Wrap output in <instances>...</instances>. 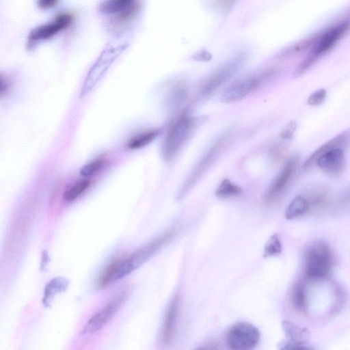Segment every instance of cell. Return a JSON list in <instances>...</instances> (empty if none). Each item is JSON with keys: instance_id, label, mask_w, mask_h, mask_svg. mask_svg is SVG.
I'll return each mask as SVG.
<instances>
[{"instance_id": "obj_22", "label": "cell", "mask_w": 350, "mask_h": 350, "mask_svg": "<svg viewBox=\"0 0 350 350\" xmlns=\"http://www.w3.org/2000/svg\"><path fill=\"white\" fill-rule=\"evenodd\" d=\"M161 130L158 129H150L142 132L132 139L128 143V148L130 149H139L150 144L160 134Z\"/></svg>"}, {"instance_id": "obj_1", "label": "cell", "mask_w": 350, "mask_h": 350, "mask_svg": "<svg viewBox=\"0 0 350 350\" xmlns=\"http://www.w3.org/2000/svg\"><path fill=\"white\" fill-rule=\"evenodd\" d=\"M172 236L173 232L168 231L139 248L129 257L118 258L113 261L100 274L96 283L97 286L105 287L109 283L132 273L154 256Z\"/></svg>"}, {"instance_id": "obj_7", "label": "cell", "mask_w": 350, "mask_h": 350, "mask_svg": "<svg viewBox=\"0 0 350 350\" xmlns=\"http://www.w3.org/2000/svg\"><path fill=\"white\" fill-rule=\"evenodd\" d=\"M245 60V55L236 56L213 71L202 84L199 90L200 96L207 98L215 93L235 75Z\"/></svg>"}, {"instance_id": "obj_19", "label": "cell", "mask_w": 350, "mask_h": 350, "mask_svg": "<svg viewBox=\"0 0 350 350\" xmlns=\"http://www.w3.org/2000/svg\"><path fill=\"white\" fill-rule=\"evenodd\" d=\"M291 302L293 307L300 312H305L307 309V294L305 284L297 281L291 291Z\"/></svg>"}, {"instance_id": "obj_15", "label": "cell", "mask_w": 350, "mask_h": 350, "mask_svg": "<svg viewBox=\"0 0 350 350\" xmlns=\"http://www.w3.org/2000/svg\"><path fill=\"white\" fill-rule=\"evenodd\" d=\"M179 309V297L176 296L170 302L163 322L161 338L163 342L168 345L174 333Z\"/></svg>"}, {"instance_id": "obj_14", "label": "cell", "mask_w": 350, "mask_h": 350, "mask_svg": "<svg viewBox=\"0 0 350 350\" xmlns=\"http://www.w3.org/2000/svg\"><path fill=\"white\" fill-rule=\"evenodd\" d=\"M350 147V129H347L325 143L317 149L305 161L303 167L309 169L316 164L318 158L324 152L336 149L341 148L346 150Z\"/></svg>"}, {"instance_id": "obj_8", "label": "cell", "mask_w": 350, "mask_h": 350, "mask_svg": "<svg viewBox=\"0 0 350 350\" xmlns=\"http://www.w3.org/2000/svg\"><path fill=\"white\" fill-rule=\"evenodd\" d=\"M74 14L64 12L50 21L33 28L27 37V47L33 48L38 43L51 39L59 32L68 28L74 21Z\"/></svg>"}, {"instance_id": "obj_13", "label": "cell", "mask_w": 350, "mask_h": 350, "mask_svg": "<svg viewBox=\"0 0 350 350\" xmlns=\"http://www.w3.org/2000/svg\"><path fill=\"white\" fill-rule=\"evenodd\" d=\"M115 55L113 54L104 55L101 56L88 72L83 87L81 90L80 96L84 97L90 94L96 87L98 82L102 78L108 67L113 61Z\"/></svg>"}, {"instance_id": "obj_5", "label": "cell", "mask_w": 350, "mask_h": 350, "mask_svg": "<svg viewBox=\"0 0 350 350\" xmlns=\"http://www.w3.org/2000/svg\"><path fill=\"white\" fill-rule=\"evenodd\" d=\"M277 72L276 68H270L234 82L223 93L221 98V101L230 103L243 99L252 92L267 83Z\"/></svg>"}, {"instance_id": "obj_31", "label": "cell", "mask_w": 350, "mask_h": 350, "mask_svg": "<svg viewBox=\"0 0 350 350\" xmlns=\"http://www.w3.org/2000/svg\"><path fill=\"white\" fill-rule=\"evenodd\" d=\"M215 3L221 8L231 6L236 0H214Z\"/></svg>"}, {"instance_id": "obj_4", "label": "cell", "mask_w": 350, "mask_h": 350, "mask_svg": "<svg viewBox=\"0 0 350 350\" xmlns=\"http://www.w3.org/2000/svg\"><path fill=\"white\" fill-rule=\"evenodd\" d=\"M332 254L328 245L314 241L308 245L304 254V271L312 280H321L329 273L332 267Z\"/></svg>"}, {"instance_id": "obj_17", "label": "cell", "mask_w": 350, "mask_h": 350, "mask_svg": "<svg viewBox=\"0 0 350 350\" xmlns=\"http://www.w3.org/2000/svg\"><path fill=\"white\" fill-rule=\"evenodd\" d=\"M283 331L286 337L292 342L306 345L310 338V333L308 329L301 327L290 321H283L282 323Z\"/></svg>"}, {"instance_id": "obj_10", "label": "cell", "mask_w": 350, "mask_h": 350, "mask_svg": "<svg viewBox=\"0 0 350 350\" xmlns=\"http://www.w3.org/2000/svg\"><path fill=\"white\" fill-rule=\"evenodd\" d=\"M127 292L119 293L103 308L96 312L87 322L83 329V334H93L104 327L113 317L124 301Z\"/></svg>"}, {"instance_id": "obj_25", "label": "cell", "mask_w": 350, "mask_h": 350, "mask_svg": "<svg viewBox=\"0 0 350 350\" xmlns=\"http://www.w3.org/2000/svg\"><path fill=\"white\" fill-rule=\"evenodd\" d=\"M282 245L277 234H273L267 241L264 249V257L276 256L280 254Z\"/></svg>"}, {"instance_id": "obj_18", "label": "cell", "mask_w": 350, "mask_h": 350, "mask_svg": "<svg viewBox=\"0 0 350 350\" xmlns=\"http://www.w3.org/2000/svg\"><path fill=\"white\" fill-rule=\"evenodd\" d=\"M69 281L62 277H57L51 280L44 288L42 303L49 306L54 297L59 293L66 291L68 286Z\"/></svg>"}, {"instance_id": "obj_28", "label": "cell", "mask_w": 350, "mask_h": 350, "mask_svg": "<svg viewBox=\"0 0 350 350\" xmlns=\"http://www.w3.org/2000/svg\"><path fill=\"white\" fill-rule=\"evenodd\" d=\"M297 127V122L295 120L289 122L283 129L280 133V137L284 139L292 138Z\"/></svg>"}, {"instance_id": "obj_12", "label": "cell", "mask_w": 350, "mask_h": 350, "mask_svg": "<svg viewBox=\"0 0 350 350\" xmlns=\"http://www.w3.org/2000/svg\"><path fill=\"white\" fill-rule=\"evenodd\" d=\"M316 164L326 174L338 176L345 168V150L336 148L327 151L318 158Z\"/></svg>"}, {"instance_id": "obj_21", "label": "cell", "mask_w": 350, "mask_h": 350, "mask_svg": "<svg viewBox=\"0 0 350 350\" xmlns=\"http://www.w3.org/2000/svg\"><path fill=\"white\" fill-rule=\"evenodd\" d=\"M308 209L309 204L306 198L302 196H298L288 204L285 211V217L287 219H295L304 215Z\"/></svg>"}, {"instance_id": "obj_16", "label": "cell", "mask_w": 350, "mask_h": 350, "mask_svg": "<svg viewBox=\"0 0 350 350\" xmlns=\"http://www.w3.org/2000/svg\"><path fill=\"white\" fill-rule=\"evenodd\" d=\"M139 0H103L99 5L100 12L114 16L139 5Z\"/></svg>"}, {"instance_id": "obj_2", "label": "cell", "mask_w": 350, "mask_h": 350, "mask_svg": "<svg viewBox=\"0 0 350 350\" xmlns=\"http://www.w3.org/2000/svg\"><path fill=\"white\" fill-rule=\"evenodd\" d=\"M349 28V23H338L312 39L309 44L310 51L308 57L302 61L295 71V75L299 76L307 70L319 59L329 51L343 37Z\"/></svg>"}, {"instance_id": "obj_24", "label": "cell", "mask_w": 350, "mask_h": 350, "mask_svg": "<svg viewBox=\"0 0 350 350\" xmlns=\"http://www.w3.org/2000/svg\"><path fill=\"white\" fill-rule=\"evenodd\" d=\"M90 181L88 179L80 180L64 191L63 198L66 201H72L79 197L90 187Z\"/></svg>"}, {"instance_id": "obj_20", "label": "cell", "mask_w": 350, "mask_h": 350, "mask_svg": "<svg viewBox=\"0 0 350 350\" xmlns=\"http://www.w3.org/2000/svg\"><path fill=\"white\" fill-rule=\"evenodd\" d=\"M187 89L184 83H177L170 90L167 103L170 109H178L185 101L187 97Z\"/></svg>"}, {"instance_id": "obj_29", "label": "cell", "mask_w": 350, "mask_h": 350, "mask_svg": "<svg viewBox=\"0 0 350 350\" xmlns=\"http://www.w3.org/2000/svg\"><path fill=\"white\" fill-rule=\"evenodd\" d=\"M59 0H37V5L42 10H49L54 8Z\"/></svg>"}, {"instance_id": "obj_3", "label": "cell", "mask_w": 350, "mask_h": 350, "mask_svg": "<svg viewBox=\"0 0 350 350\" xmlns=\"http://www.w3.org/2000/svg\"><path fill=\"white\" fill-rule=\"evenodd\" d=\"M198 120L187 114L180 116L168 129L163 141L161 155L167 162L172 161L197 128Z\"/></svg>"}, {"instance_id": "obj_27", "label": "cell", "mask_w": 350, "mask_h": 350, "mask_svg": "<svg viewBox=\"0 0 350 350\" xmlns=\"http://www.w3.org/2000/svg\"><path fill=\"white\" fill-rule=\"evenodd\" d=\"M326 90L323 88L316 90L310 95L307 103L312 106L319 105L322 103L326 98Z\"/></svg>"}, {"instance_id": "obj_26", "label": "cell", "mask_w": 350, "mask_h": 350, "mask_svg": "<svg viewBox=\"0 0 350 350\" xmlns=\"http://www.w3.org/2000/svg\"><path fill=\"white\" fill-rule=\"evenodd\" d=\"M103 161V159L99 158L86 163L80 170L81 175L83 177H89L94 174L102 167Z\"/></svg>"}, {"instance_id": "obj_11", "label": "cell", "mask_w": 350, "mask_h": 350, "mask_svg": "<svg viewBox=\"0 0 350 350\" xmlns=\"http://www.w3.org/2000/svg\"><path fill=\"white\" fill-rule=\"evenodd\" d=\"M299 160L296 157L288 159L268 188L265 199L271 201L282 195L288 187L297 168Z\"/></svg>"}, {"instance_id": "obj_6", "label": "cell", "mask_w": 350, "mask_h": 350, "mask_svg": "<svg viewBox=\"0 0 350 350\" xmlns=\"http://www.w3.org/2000/svg\"><path fill=\"white\" fill-rule=\"evenodd\" d=\"M229 136L228 132L223 133L206 150L180 187L176 196L177 200L182 199L213 165L224 149Z\"/></svg>"}, {"instance_id": "obj_23", "label": "cell", "mask_w": 350, "mask_h": 350, "mask_svg": "<svg viewBox=\"0 0 350 350\" xmlns=\"http://www.w3.org/2000/svg\"><path fill=\"white\" fill-rule=\"evenodd\" d=\"M242 189L228 178L224 179L215 191V195L221 198H226L239 195Z\"/></svg>"}, {"instance_id": "obj_30", "label": "cell", "mask_w": 350, "mask_h": 350, "mask_svg": "<svg viewBox=\"0 0 350 350\" xmlns=\"http://www.w3.org/2000/svg\"><path fill=\"white\" fill-rule=\"evenodd\" d=\"M281 349H308L310 347L307 345L298 344L291 340L283 342L281 345Z\"/></svg>"}, {"instance_id": "obj_32", "label": "cell", "mask_w": 350, "mask_h": 350, "mask_svg": "<svg viewBox=\"0 0 350 350\" xmlns=\"http://www.w3.org/2000/svg\"><path fill=\"white\" fill-rule=\"evenodd\" d=\"M347 200L349 202H350V189H349V192L347 193Z\"/></svg>"}, {"instance_id": "obj_9", "label": "cell", "mask_w": 350, "mask_h": 350, "mask_svg": "<svg viewBox=\"0 0 350 350\" xmlns=\"http://www.w3.org/2000/svg\"><path fill=\"white\" fill-rule=\"evenodd\" d=\"M260 334L258 328L247 322L232 325L227 332L226 340L229 347L234 350H249L258 343Z\"/></svg>"}]
</instances>
